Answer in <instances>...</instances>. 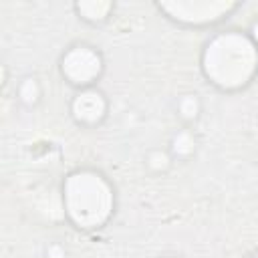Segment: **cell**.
<instances>
[{"instance_id": "30bf717a", "label": "cell", "mask_w": 258, "mask_h": 258, "mask_svg": "<svg viewBox=\"0 0 258 258\" xmlns=\"http://www.w3.org/2000/svg\"><path fill=\"white\" fill-rule=\"evenodd\" d=\"M252 42L258 46V20H256L254 26H252Z\"/></svg>"}, {"instance_id": "8fae6325", "label": "cell", "mask_w": 258, "mask_h": 258, "mask_svg": "<svg viewBox=\"0 0 258 258\" xmlns=\"http://www.w3.org/2000/svg\"><path fill=\"white\" fill-rule=\"evenodd\" d=\"M161 258H181L179 254H165V256H161Z\"/></svg>"}, {"instance_id": "8992f818", "label": "cell", "mask_w": 258, "mask_h": 258, "mask_svg": "<svg viewBox=\"0 0 258 258\" xmlns=\"http://www.w3.org/2000/svg\"><path fill=\"white\" fill-rule=\"evenodd\" d=\"M175 111L179 115V119L189 127L191 123H196L200 119V113H202V101L196 93H185L177 99L175 103Z\"/></svg>"}, {"instance_id": "ba28073f", "label": "cell", "mask_w": 258, "mask_h": 258, "mask_svg": "<svg viewBox=\"0 0 258 258\" xmlns=\"http://www.w3.org/2000/svg\"><path fill=\"white\" fill-rule=\"evenodd\" d=\"M173 163V157L169 149H151L145 155V167L151 173H165Z\"/></svg>"}, {"instance_id": "6da1fadb", "label": "cell", "mask_w": 258, "mask_h": 258, "mask_svg": "<svg viewBox=\"0 0 258 258\" xmlns=\"http://www.w3.org/2000/svg\"><path fill=\"white\" fill-rule=\"evenodd\" d=\"M258 46L238 34L216 38L206 46L202 69L208 83L222 91H236L258 77Z\"/></svg>"}, {"instance_id": "5b68a950", "label": "cell", "mask_w": 258, "mask_h": 258, "mask_svg": "<svg viewBox=\"0 0 258 258\" xmlns=\"http://www.w3.org/2000/svg\"><path fill=\"white\" fill-rule=\"evenodd\" d=\"M169 153L173 159H189L196 151V135L191 127H181L169 141Z\"/></svg>"}, {"instance_id": "3957f363", "label": "cell", "mask_w": 258, "mask_h": 258, "mask_svg": "<svg viewBox=\"0 0 258 258\" xmlns=\"http://www.w3.org/2000/svg\"><path fill=\"white\" fill-rule=\"evenodd\" d=\"M60 73L73 87L89 89L95 87L97 79L103 73V58L93 46L77 44L62 56Z\"/></svg>"}, {"instance_id": "7a4b0ae2", "label": "cell", "mask_w": 258, "mask_h": 258, "mask_svg": "<svg viewBox=\"0 0 258 258\" xmlns=\"http://www.w3.org/2000/svg\"><path fill=\"white\" fill-rule=\"evenodd\" d=\"M64 202L77 228H99L113 210V187L93 169H79L64 183Z\"/></svg>"}, {"instance_id": "7c38bea8", "label": "cell", "mask_w": 258, "mask_h": 258, "mask_svg": "<svg viewBox=\"0 0 258 258\" xmlns=\"http://www.w3.org/2000/svg\"><path fill=\"white\" fill-rule=\"evenodd\" d=\"M246 258H258V252H254V254H250V256H246Z\"/></svg>"}, {"instance_id": "52a82bcc", "label": "cell", "mask_w": 258, "mask_h": 258, "mask_svg": "<svg viewBox=\"0 0 258 258\" xmlns=\"http://www.w3.org/2000/svg\"><path fill=\"white\" fill-rule=\"evenodd\" d=\"M16 95L20 99V103H24L26 107H34L38 105L40 97H42V89H40V83L34 79V77H24L16 89Z\"/></svg>"}, {"instance_id": "277c9868", "label": "cell", "mask_w": 258, "mask_h": 258, "mask_svg": "<svg viewBox=\"0 0 258 258\" xmlns=\"http://www.w3.org/2000/svg\"><path fill=\"white\" fill-rule=\"evenodd\" d=\"M107 109H109L107 97L97 87L79 89L71 101V115L83 127H95L103 123V119L107 117Z\"/></svg>"}, {"instance_id": "9c48e42d", "label": "cell", "mask_w": 258, "mask_h": 258, "mask_svg": "<svg viewBox=\"0 0 258 258\" xmlns=\"http://www.w3.org/2000/svg\"><path fill=\"white\" fill-rule=\"evenodd\" d=\"M46 258H67V250L60 244H50L46 248Z\"/></svg>"}]
</instances>
